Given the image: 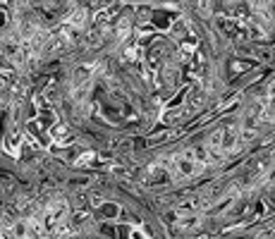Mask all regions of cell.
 Masks as SVG:
<instances>
[{
  "instance_id": "1",
  "label": "cell",
  "mask_w": 275,
  "mask_h": 239,
  "mask_svg": "<svg viewBox=\"0 0 275 239\" xmlns=\"http://www.w3.org/2000/svg\"><path fill=\"white\" fill-rule=\"evenodd\" d=\"M237 144H239V129L235 124H222L208 137V151H213L218 155L232 151Z\"/></svg>"
},
{
  "instance_id": "5",
  "label": "cell",
  "mask_w": 275,
  "mask_h": 239,
  "mask_svg": "<svg viewBox=\"0 0 275 239\" xmlns=\"http://www.w3.org/2000/svg\"><path fill=\"white\" fill-rule=\"evenodd\" d=\"M101 213L108 218V220H117L120 218V213H122V208L115 204V201H103V206H101Z\"/></svg>"
},
{
  "instance_id": "4",
  "label": "cell",
  "mask_w": 275,
  "mask_h": 239,
  "mask_svg": "<svg viewBox=\"0 0 275 239\" xmlns=\"http://www.w3.org/2000/svg\"><path fill=\"white\" fill-rule=\"evenodd\" d=\"M48 134H51V139H53L55 144H60V146H67V144H70V132H67V129H65L62 124L53 127V129H51Z\"/></svg>"
},
{
  "instance_id": "8",
  "label": "cell",
  "mask_w": 275,
  "mask_h": 239,
  "mask_svg": "<svg viewBox=\"0 0 275 239\" xmlns=\"http://www.w3.org/2000/svg\"><path fill=\"white\" fill-rule=\"evenodd\" d=\"M199 206H201V204H199V199H189V201H184V204H180V213H189V210H196L199 208Z\"/></svg>"
},
{
  "instance_id": "9",
  "label": "cell",
  "mask_w": 275,
  "mask_h": 239,
  "mask_svg": "<svg viewBox=\"0 0 275 239\" xmlns=\"http://www.w3.org/2000/svg\"><path fill=\"white\" fill-rule=\"evenodd\" d=\"M91 160H96V153H93V151H89V153H82V155L77 158V165H91Z\"/></svg>"
},
{
  "instance_id": "11",
  "label": "cell",
  "mask_w": 275,
  "mask_h": 239,
  "mask_svg": "<svg viewBox=\"0 0 275 239\" xmlns=\"http://www.w3.org/2000/svg\"><path fill=\"white\" fill-rule=\"evenodd\" d=\"M196 222H199V218H187L184 222H180V227H182V230H189V227H194Z\"/></svg>"
},
{
  "instance_id": "6",
  "label": "cell",
  "mask_w": 275,
  "mask_h": 239,
  "mask_svg": "<svg viewBox=\"0 0 275 239\" xmlns=\"http://www.w3.org/2000/svg\"><path fill=\"white\" fill-rule=\"evenodd\" d=\"M84 22H86V12H84V10H74V12L67 17V27H72V29H82Z\"/></svg>"
},
{
  "instance_id": "3",
  "label": "cell",
  "mask_w": 275,
  "mask_h": 239,
  "mask_svg": "<svg viewBox=\"0 0 275 239\" xmlns=\"http://www.w3.org/2000/svg\"><path fill=\"white\" fill-rule=\"evenodd\" d=\"M170 172L165 170L163 165H153L148 168V184H167L170 182Z\"/></svg>"
},
{
  "instance_id": "13",
  "label": "cell",
  "mask_w": 275,
  "mask_h": 239,
  "mask_svg": "<svg viewBox=\"0 0 275 239\" xmlns=\"http://www.w3.org/2000/svg\"><path fill=\"white\" fill-rule=\"evenodd\" d=\"M91 204H93L96 208H101V206H103V199H101L98 194H93V196H91Z\"/></svg>"
},
{
  "instance_id": "12",
  "label": "cell",
  "mask_w": 275,
  "mask_h": 239,
  "mask_svg": "<svg viewBox=\"0 0 275 239\" xmlns=\"http://www.w3.org/2000/svg\"><path fill=\"white\" fill-rule=\"evenodd\" d=\"M112 172L120 175V177H129V170L127 168H120V165H112Z\"/></svg>"
},
{
  "instance_id": "10",
  "label": "cell",
  "mask_w": 275,
  "mask_h": 239,
  "mask_svg": "<svg viewBox=\"0 0 275 239\" xmlns=\"http://www.w3.org/2000/svg\"><path fill=\"white\" fill-rule=\"evenodd\" d=\"M129 239H148V232H144L141 227H132L129 230Z\"/></svg>"
},
{
  "instance_id": "7",
  "label": "cell",
  "mask_w": 275,
  "mask_h": 239,
  "mask_svg": "<svg viewBox=\"0 0 275 239\" xmlns=\"http://www.w3.org/2000/svg\"><path fill=\"white\" fill-rule=\"evenodd\" d=\"M115 15H117V10H115V7H106V10H98V12H96V24L110 22V19H112Z\"/></svg>"
},
{
  "instance_id": "2",
  "label": "cell",
  "mask_w": 275,
  "mask_h": 239,
  "mask_svg": "<svg viewBox=\"0 0 275 239\" xmlns=\"http://www.w3.org/2000/svg\"><path fill=\"white\" fill-rule=\"evenodd\" d=\"M175 168H177V172H180V175H184V177H189V175H194V172L199 170V165H196L192 158H189V153H187V151H184V153H180V155H175Z\"/></svg>"
}]
</instances>
